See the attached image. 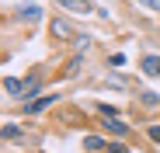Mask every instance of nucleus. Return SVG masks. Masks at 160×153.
Masks as SVG:
<instances>
[{
    "mask_svg": "<svg viewBox=\"0 0 160 153\" xmlns=\"http://www.w3.org/2000/svg\"><path fill=\"white\" fill-rule=\"evenodd\" d=\"M84 150H91V153L108 150V139H101V136H87V139H84Z\"/></svg>",
    "mask_w": 160,
    "mask_h": 153,
    "instance_id": "8",
    "label": "nucleus"
},
{
    "mask_svg": "<svg viewBox=\"0 0 160 153\" xmlns=\"http://www.w3.org/2000/svg\"><path fill=\"white\" fill-rule=\"evenodd\" d=\"M139 97H143V105H146V108H157V105H160V101H157V94H153V91H143Z\"/></svg>",
    "mask_w": 160,
    "mask_h": 153,
    "instance_id": "12",
    "label": "nucleus"
},
{
    "mask_svg": "<svg viewBox=\"0 0 160 153\" xmlns=\"http://www.w3.org/2000/svg\"><path fill=\"white\" fill-rule=\"evenodd\" d=\"M38 91H42V80H38V76H28V80H24V91H21V97H42Z\"/></svg>",
    "mask_w": 160,
    "mask_h": 153,
    "instance_id": "5",
    "label": "nucleus"
},
{
    "mask_svg": "<svg viewBox=\"0 0 160 153\" xmlns=\"http://www.w3.org/2000/svg\"><path fill=\"white\" fill-rule=\"evenodd\" d=\"M132 4H139V7H146V11H160L157 0H132Z\"/></svg>",
    "mask_w": 160,
    "mask_h": 153,
    "instance_id": "13",
    "label": "nucleus"
},
{
    "mask_svg": "<svg viewBox=\"0 0 160 153\" xmlns=\"http://www.w3.org/2000/svg\"><path fill=\"white\" fill-rule=\"evenodd\" d=\"M38 14H42V11H38L35 4H28V7H21V17H24V21H38Z\"/></svg>",
    "mask_w": 160,
    "mask_h": 153,
    "instance_id": "10",
    "label": "nucleus"
},
{
    "mask_svg": "<svg viewBox=\"0 0 160 153\" xmlns=\"http://www.w3.org/2000/svg\"><path fill=\"white\" fill-rule=\"evenodd\" d=\"M49 35L56 38V42H77L80 35L73 32V24L70 21H63V17H52V24H49Z\"/></svg>",
    "mask_w": 160,
    "mask_h": 153,
    "instance_id": "1",
    "label": "nucleus"
},
{
    "mask_svg": "<svg viewBox=\"0 0 160 153\" xmlns=\"http://www.w3.org/2000/svg\"><path fill=\"white\" fill-rule=\"evenodd\" d=\"M108 153H129V150H125L122 143H108Z\"/></svg>",
    "mask_w": 160,
    "mask_h": 153,
    "instance_id": "15",
    "label": "nucleus"
},
{
    "mask_svg": "<svg viewBox=\"0 0 160 153\" xmlns=\"http://www.w3.org/2000/svg\"><path fill=\"white\" fill-rule=\"evenodd\" d=\"M80 66H84V59H80V56H73L70 63H66V70H63V76H66V80H70V76H77V70Z\"/></svg>",
    "mask_w": 160,
    "mask_h": 153,
    "instance_id": "9",
    "label": "nucleus"
},
{
    "mask_svg": "<svg viewBox=\"0 0 160 153\" xmlns=\"http://www.w3.org/2000/svg\"><path fill=\"white\" fill-rule=\"evenodd\" d=\"M146 132H150V139H153V143H160V125H150Z\"/></svg>",
    "mask_w": 160,
    "mask_h": 153,
    "instance_id": "14",
    "label": "nucleus"
},
{
    "mask_svg": "<svg viewBox=\"0 0 160 153\" xmlns=\"http://www.w3.org/2000/svg\"><path fill=\"white\" fill-rule=\"evenodd\" d=\"M143 73H150V76H160V56H143Z\"/></svg>",
    "mask_w": 160,
    "mask_h": 153,
    "instance_id": "6",
    "label": "nucleus"
},
{
    "mask_svg": "<svg viewBox=\"0 0 160 153\" xmlns=\"http://www.w3.org/2000/svg\"><path fill=\"white\" fill-rule=\"evenodd\" d=\"M24 91V84L18 80V76H4V94H11V97H18Z\"/></svg>",
    "mask_w": 160,
    "mask_h": 153,
    "instance_id": "7",
    "label": "nucleus"
},
{
    "mask_svg": "<svg viewBox=\"0 0 160 153\" xmlns=\"http://www.w3.org/2000/svg\"><path fill=\"white\" fill-rule=\"evenodd\" d=\"M52 4H59V7H66V11H73V14H98V11L91 7V0H52Z\"/></svg>",
    "mask_w": 160,
    "mask_h": 153,
    "instance_id": "2",
    "label": "nucleus"
},
{
    "mask_svg": "<svg viewBox=\"0 0 160 153\" xmlns=\"http://www.w3.org/2000/svg\"><path fill=\"white\" fill-rule=\"evenodd\" d=\"M104 125H108V132H112V136H118V139H122V136H129V125H125L118 115H115V118H104Z\"/></svg>",
    "mask_w": 160,
    "mask_h": 153,
    "instance_id": "4",
    "label": "nucleus"
},
{
    "mask_svg": "<svg viewBox=\"0 0 160 153\" xmlns=\"http://www.w3.org/2000/svg\"><path fill=\"white\" fill-rule=\"evenodd\" d=\"M4 139H21V129H18L14 122H7V125H4Z\"/></svg>",
    "mask_w": 160,
    "mask_h": 153,
    "instance_id": "11",
    "label": "nucleus"
},
{
    "mask_svg": "<svg viewBox=\"0 0 160 153\" xmlns=\"http://www.w3.org/2000/svg\"><path fill=\"white\" fill-rule=\"evenodd\" d=\"M56 97H59V94H42V97L28 101V108H24V111H28V115H38V111H45V108H49V105H52Z\"/></svg>",
    "mask_w": 160,
    "mask_h": 153,
    "instance_id": "3",
    "label": "nucleus"
}]
</instances>
